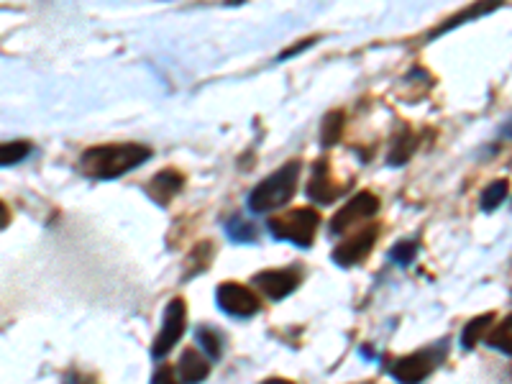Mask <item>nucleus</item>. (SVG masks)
Instances as JSON below:
<instances>
[{
    "label": "nucleus",
    "instance_id": "f257e3e1",
    "mask_svg": "<svg viewBox=\"0 0 512 384\" xmlns=\"http://www.w3.org/2000/svg\"><path fill=\"white\" fill-rule=\"evenodd\" d=\"M152 159V149L141 144H105L82 152L80 169L95 180H116Z\"/></svg>",
    "mask_w": 512,
    "mask_h": 384
},
{
    "label": "nucleus",
    "instance_id": "f03ea898",
    "mask_svg": "<svg viewBox=\"0 0 512 384\" xmlns=\"http://www.w3.org/2000/svg\"><path fill=\"white\" fill-rule=\"evenodd\" d=\"M297 180H300V162H287L277 172L262 180L249 192V208L254 213H269L277 210L295 195Z\"/></svg>",
    "mask_w": 512,
    "mask_h": 384
},
{
    "label": "nucleus",
    "instance_id": "7ed1b4c3",
    "mask_svg": "<svg viewBox=\"0 0 512 384\" xmlns=\"http://www.w3.org/2000/svg\"><path fill=\"white\" fill-rule=\"evenodd\" d=\"M267 226L274 239L290 241L300 249H308V246H313L315 233H318L320 216L315 208H292L277 218H269Z\"/></svg>",
    "mask_w": 512,
    "mask_h": 384
},
{
    "label": "nucleus",
    "instance_id": "20e7f679",
    "mask_svg": "<svg viewBox=\"0 0 512 384\" xmlns=\"http://www.w3.org/2000/svg\"><path fill=\"white\" fill-rule=\"evenodd\" d=\"M443 356H446V341L441 346H436V349L415 351L410 356H402V359H397L392 364V377L400 384H420L441 364Z\"/></svg>",
    "mask_w": 512,
    "mask_h": 384
},
{
    "label": "nucleus",
    "instance_id": "39448f33",
    "mask_svg": "<svg viewBox=\"0 0 512 384\" xmlns=\"http://www.w3.org/2000/svg\"><path fill=\"white\" fill-rule=\"evenodd\" d=\"M185 328H187V305L182 297H175V300H169L167 310H164L162 331H159L157 341H154L152 356H164L167 351L175 349V344L182 338Z\"/></svg>",
    "mask_w": 512,
    "mask_h": 384
},
{
    "label": "nucleus",
    "instance_id": "423d86ee",
    "mask_svg": "<svg viewBox=\"0 0 512 384\" xmlns=\"http://www.w3.org/2000/svg\"><path fill=\"white\" fill-rule=\"evenodd\" d=\"M379 213V198L372 195V192H359L356 198H351L344 208L338 210L336 216L331 221V231L333 233H344L349 228H356L359 223L369 221L372 216Z\"/></svg>",
    "mask_w": 512,
    "mask_h": 384
},
{
    "label": "nucleus",
    "instance_id": "0eeeda50",
    "mask_svg": "<svg viewBox=\"0 0 512 384\" xmlns=\"http://www.w3.org/2000/svg\"><path fill=\"white\" fill-rule=\"evenodd\" d=\"M216 303L223 313L236 315V318H249L262 310L259 297L244 285H236V282H223L216 292Z\"/></svg>",
    "mask_w": 512,
    "mask_h": 384
},
{
    "label": "nucleus",
    "instance_id": "6e6552de",
    "mask_svg": "<svg viewBox=\"0 0 512 384\" xmlns=\"http://www.w3.org/2000/svg\"><path fill=\"white\" fill-rule=\"evenodd\" d=\"M379 236V228L377 226H364L349 236L344 244H338L336 251H333V262L338 267H354V264L364 262L374 249V241Z\"/></svg>",
    "mask_w": 512,
    "mask_h": 384
},
{
    "label": "nucleus",
    "instance_id": "1a4fd4ad",
    "mask_svg": "<svg viewBox=\"0 0 512 384\" xmlns=\"http://www.w3.org/2000/svg\"><path fill=\"white\" fill-rule=\"evenodd\" d=\"M251 285L262 290L269 300H285L300 285V274L295 269H267V272L254 274Z\"/></svg>",
    "mask_w": 512,
    "mask_h": 384
},
{
    "label": "nucleus",
    "instance_id": "9d476101",
    "mask_svg": "<svg viewBox=\"0 0 512 384\" xmlns=\"http://www.w3.org/2000/svg\"><path fill=\"white\" fill-rule=\"evenodd\" d=\"M344 190L346 187H341L338 182L331 180V169H328L326 159H323V162H315L313 180H310L308 185L310 200H315L318 205H331Z\"/></svg>",
    "mask_w": 512,
    "mask_h": 384
},
{
    "label": "nucleus",
    "instance_id": "9b49d317",
    "mask_svg": "<svg viewBox=\"0 0 512 384\" xmlns=\"http://www.w3.org/2000/svg\"><path fill=\"white\" fill-rule=\"evenodd\" d=\"M182 187H185V177H182L180 172H175V169H162L159 175H154L152 180H149V187H146V190H149L154 203L169 205V200L175 198Z\"/></svg>",
    "mask_w": 512,
    "mask_h": 384
},
{
    "label": "nucleus",
    "instance_id": "f8f14e48",
    "mask_svg": "<svg viewBox=\"0 0 512 384\" xmlns=\"http://www.w3.org/2000/svg\"><path fill=\"white\" fill-rule=\"evenodd\" d=\"M177 372L185 384H200L210 374V364L198 349H185L180 356V364H177Z\"/></svg>",
    "mask_w": 512,
    "mask_h": 384
},
{
    "label": "nucleus",
    "instance_id": "ddd939ff",
    "mask_svg": "<svg viewBox=\"0 0 512 384\" xmlns=\"http://www.w3.org/2000/svg\"><path fill=\"white\" fill-rule=\"evenodd\" d=\"M492 320H495V313H484L477 315L474 320H469L464 331H461V346H464V349H474V346L482 341V336H487Z\"/></svg>",
    "mask_w": 512,
    "mask_h": 384
},
{
    "label": "nucleus",
    "instance_id": "4468645a",
    "mask_svg": "<svg viewBox=\"0 0 512 384\" xmlns=\"http://www.w3.org/2000/svg\"><path fill=\"white\" fill-rule=\"evenodd\" d=\"M487 346L512 356V313L502 320L500 326L487 333Z\"/></svg>",
    "mask_w": 512,
    "mask_h": 384
},
{
    "label": "nucleus",
    "instance_id": "2eb2a0df",
    "mask_svg": "<svg viewBox=\"0 0 512 384\" xmlns=\"http://www.w3.org/2000/svg\"><path fill=\"white\" fill-rule=\"evenodd\" d=\"M344 121L346 116L341 111H331L326 118H323V126H320V144L333 146L341 134H344Z\"/></svg>",
    "mask_w": 512,
    "mask_h": 384
},
{
    "label": "nucleus",
    "instance_id": "dca6fc26",
    "mask_svg": "<svg viewBox=\"0 0 512 384\" xmlns=\"http://www.w3.org/2000/svg\"><path fill=\"white\" fill-rule=\"evenodd\" d=\"M198 344L210 359H221L223 356V338L216 328H208V326H200L198 328Z\"/></svg>",
    "mask_w": 512,
    "mask_h": 384
},
{
    "label": "nucleus",
    "instance_id": "f3484780",
    "mask_svg": "<svg viewBox=\"0 0 512 384\" xmlns=\"http://www.w3.org/2000/svg\"><path fill=\"white\" fill-rule=\"evenodd\" d=\"M228 236H231L236 244H251V241L259 239V233H256L254 223L244 221L241 216H236L228 221Z\"/></svg>",
    "mask_w": 512,
    "mask_h": 384
},
{
    "label": "nucleus",
    "instance_id": "a211bd4d",
    "mask_svg": "<svg viewBox=\"0 0 512 384\" xmlns=\"http://www.w3.org/2000/svg\"><path fill=\"white\" fill-rule=\"evenodd\" d=\"M415 144H418V141H415V136L410 134V131H402V136L395 141V149H392V154L387 157V162H390L392 167H397V164H405L410 157H413Z\"/></svg>",
    "mask_w": 512,
    "mask_h": 384
},
{
    "label": "nucleus",
    "instance_id": "6ab92c4d",
    "mask_svg": "<svg viewBox=\"0 0 512 384\" xmlns=\"http://www.w3.org/2000/svg\"><path fill=\"white\" fill-rule=\"evenodd\" d=\"M29 152V141H8V144H3V149H0V164H3V167H13V164H18L21 159L29 157Z\"/></svg>",
    "mask_w": 512,
    "mask_h": 384
},
{
    "label": "nucleus",
    "instance_id": "aec40b11",
    "mask_svg": "<svg viewBox=\"0 0 512 384\" xmlns=\"http://www.w3.org/2000/svg\"><path fill=\"white\" fill-rule=\"evenodd\" d=\"M507 180H497L482 192V208L484 210H495L497 205H502V200L507 198Z\"/></svg>",
    "mask_w": 512,
    "mask_h": 384
},
{
    "label": "nucleus",
    "instance_id": "412c9836",
    "mask_svg": "<svg viewBox=\"0 0 512 384\" xmlns=\"http://www.w3.org/2000/svg\"><path fill=\"white\" fill-rule=\"evenodd\" d=\"M415 256H418V244H415V241H400V244H395V249H392V259H395L397 264H402V267H408Z\"/></svg>",
    "mask_w": 512,
    "mask_h": 384
},
{
    "label": "nucleus",
    "instance_id": "4be33fe9",
    "mask_svg": "<svg viewBox=\"0 0 512 384\" xmlns=\"http://www.w3.org/2000/svg\"><path fill=\"white\" fill-rule=\"evenodd\" d=\"M492 8H495V6H474V8H469V11L459 13V16H456V18H451V21H448L446 26H441V29H436V31H433V36H438V34H446L448 29H454V26H459L461 21H466V18H472V16H482V13L492 11Z\"/></svg>",
    "mask_w": 512,
    "mask_h": 384
},
{
    "label": "nucleus",
    "instance_id": "5701e85b",
    "mask_svg": "<svg viewBox=\"0 0 512 384\" xmlns=\"http://www.w3.org/2000/svg\"><path fill=\"white\" fill-rule=\"evenodd\" d=\"M152 384H180V382H177V377H175V369H172V367H159L157 372H154Z\"/></svg>",
    "mask_w": 512,
    "mask_h": 384
},
{
    "label": "nucleus",
    "instance_id": "b1692460",
    "mask_svg": "<svg viewBox=\"0 0 512 384\" xmlns=\"http://www.w3.org/2000/svg\"><path fill=\"white\" fill-rule=\"evenodd\" d=\"M313 41H315V39H308V41H303V44H297V47L287 49V52L282 54V59H285V57H292V54H297V52H303V49H308L310 44H313Z\"/></svg>",
    "mask_w": 512,
    "mask_h": 384
},
{
    "label": "nucleus",
    "instance_id": "393cba45",
    "mask_svg": "<svg viewBox=\"0 0 512 384\" xmlns=\"http://www.w3.org/2000/svg\"><path fill=\"white\" fill-rule=\"evenodd\" d=\"M264 384H292V382H290V379H267Z\"/></svg>",
    "mask_w": 512,
    "mask_h": 384
},
{
    "label": "nucleus",
    "instance_id": "a878e982",
    "mask_svg": "<svg viewBox=\"0 0 512 384\" xmlns=\"http://www.w3.org/2000/svg\"><path fill=\"white\" fill-rule=\"evenodd\" d=\"M361 384H369V382H361Z\"/></svg>",
    "mask_w": 512,
    "mask_h": 384
}]
</instances>
